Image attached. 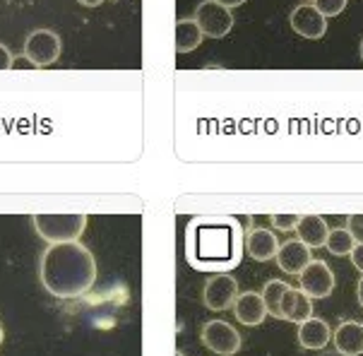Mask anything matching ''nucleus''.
I'll list each match as a JSON object with an SVG mask.
<instances>
[{"label":"nucleus","instance_id":"obj_12","mask_svg":"<svg viewBox=\"0 0 363 356\" xmlns=\"http://www.w3.org/2000/svg\"><path fill=\"white\" fill-rule=\"evenodd\" d=\"M279 308H281V318H284V321L296 323V325L308 321V318L313 316L311 296L303 289H296V287H289V289L284 291Z\"/></svg>","mask_w":363,"mask_h":356},{"label":"nucleus","instance_id":"obj_22","mask_svg":"<svg viewBox=\"0 0 363 356\" xmlns=\"http://www.w3.org/2000/svg\"><path fill=\"white\" fill-rule=\"evenodd\" d=\"M347 229L352 231L356 243H363V214H349V217H347Z\"/></svg>","mask_w":363,"mask_h":356},{"label":"nucleus","instance_id":"obj_24","mask_svg":"<svg viewBox=\"0 0 363 356\" xmlns=\"http://www.w3.org/2000/svg\"><path fill=\"white\" fill-rule=\"evenodd\" d=\"M349 255H352L354 267L363 274V243H356V245H354V250H352Z\"/></svg>","mask_w":363,"mask_h":356},{"label":"nucleus","instance_id":"obj_17","mask_svg":"<svg viewBox=\"0 0 363 356\" xmlns=\"http://www.w3.org/2000/svg\"><path fill=\"white\" fill-rule=\"evenodd\" d=\"M202 39H205V34H202L200 24L193 20H188V17H181V20L176 22V53H190L195 51Z\"/></svg>","mask_w":363,"mask_h":356},{"label":"nucleus","instance_id":"obj_16","mask_svg":"<svg viewBox=\"0 0 363 356\" xmlns=\"http://www.w3.org/2000/svg\"><path fill=\"white\" fill-rule=\"evenodd\" d=\"M330 328L325 321H320V318H308V321H303L298 325V345L303 349H311V352H320V349L328 347L330 342Z\"/></svg>","mask_w":363,"mask_h":356},{"label":"nucleus","instance_id":"obj_32","mask_svg":"<svg viewBox=\"0 0 363 356\" xmlns=\"http://www.w3.org/2000/svg\"><path fill=\"white\" fill-rule=\"evenodd\" d=\"M176 356H183V354H181V352H178V354H176Z\"/></svg>","mask_w":363,"mask_h":356},{"label":"nucleus","instance_id":"obj_5","mask_svg":"<svg viewBox=\"0 0 363 356\" xmlns=\"http://www.w3.org/2000/svg\"><path fill=\"white\" fill-rule=\"evenodd\" d=\"M195 22L200 24L202 34L207 39H221L233 29L231 8H224L217 0H202L195 8Z\"/></svg>","mask_w":363,"mask_h":356},{"label":"nucleus","instance_id":"obj_18","mask_svg":"<svg viewBox=\"0 0 363 356\" xmlns=\"http://www.w3.org/2000/svg\"><path fill=\"white\" fill-rule=\"evenodd\" d=\"M289 289V284L286 282H281V279H269L267 284H264V289H262V301H264V306H267V316H272V318H281V296H284V291Z\"/></svg>","mask_w":363,"mask_h":356},{"label":"nucleus","instance_id":"obj_14","mask_svg":"<svg viewBox=\"0 0 363 356\" xmlns=\"http://www.w3.org/2000/svg\"><path fill=\"white\" fill-rule=\"evenodd\" d=\"M296 234L298 241H303L308 248H325V241H328L330 226L320 214H303L296 224Z\"/></svg>","mask_w":363,"mask_h":356},{"label":"nucleus","instance_id":"obj_13","mask_svg":"<svg viewBox=\"0 0 363 356\" xmlns=\"http://www.w3.org/2000/svg\"><path fill=\"white\" fill-rule=\"evenodd\" d=\"M245 250L248 255L257 262H267L272 260L279 250V241H277L274 231L269 229H250L245 236Z\"/></svg>","mask_w":363,"mask_h":356},{"label":"nucleus","instance_id":"obj_2","mask_svg":"<svg viewBox=\"0 0 363 356\" xmlns=\"http://www.w3.org/2000/svg\"><path fill=\"white\" fill-rule=\"evenodd\" d=\"M238 229L233 222L221 224H202L193 222L188 231V257L195 267H233L238 260Z\"/></svg>","mask_w":363,"mask_h":356},{"label":"nucleus","instance_id":"obj_15","mask_svg":"<svg viewBox=\"0 0 363 356\" xmlns=\"http://www.w3.org/2000/svg\"><path fill=\"white\" fill-rule=\"evenodd\" d=\"M335 347L344 356H361L363 354V325L356 321H344L335 330Z\"/></svg>","mask_w":363,"mask_h":356},{"label":"nucleus","instance_id":"obj_1","mask_svg":"<svg viewBox=\"0 0 363 356\" xmlns=\"http://www.w3.org/2000/svg\"><path fill=\"white\" fill-rule=\"evenodd\" d=\"M41 284L55 299H79L96 282V260L79 241L51 243L41 255Z\"/></svg>","mask_w":363,"mask_h":356},{"label":"nucleus","instance_id":"obj_29","mask_svg":"<svg viewBox=\"0 0 363 356\" xmlns=\"http://www.w3.org/2000/svg\"><path fill=\"white\" fill-rule=\"evenodd\" d=\"M359 53H361V60H363V39H361V44H359Z\"/></svg>","mask_w":363,"mask_h":356},{"label":"nucleus","instance_id":"obj_26","mask_svg":"<svg viewBox=\"0 0 363 356\" xmlns=\"http://www.w3.org/2000/svg\"><path fill=\"white\" fill-rule=\"evenodd\" d=\"M79 5H84V8H99L101 3H106V0H77Z\"/></svg>","mask_w":363,"mask_h":356},{"label":"nucleus","instance_id":"obj_8","mask_svg":"<svg viewBox=\"0 0 363 356\" xmlns=\"http://www.w3.org/2000/svg\"><path fill=\"white\" fill-rule=\"evenodd\" d=\"M238 299V282L231 274H214L202 289V301L209 311H229Z\"/></svg>","mask_w":363,"mask_h":356},{"label":"nucleus","instance_id":"obj_27","mask_svg":"<svg viewBox=\"0 0 363 356\" xmlns=\"http://www.w3.org/2000/svg\"><path fill=\"white\" fill-rule=\"evenodd\" d=\"M356 299H359V304L363 308V277L359 279V284H356Z\"/></svg>","mask_w":363,"mask_h":356},{"label":"nucleus","instance_id":"obj_4","mask_svg":"<svg viewBox=\"0 0 363 356\" xmlns=\"http://www.w3.org/2000/svg\"><path fill=\"white\" fill-rule=\"evenodd\" d=\"M60 36L51 29H34L24 41L22 56L34 67H48L60 58Z\"/></svg>","mask_w":363,"mask_h":356},{"label":"nucleus","instance_id":"obj_3","mask_svg":"<svg viewBox=\"0 0 363 356\" xmlns=\"http://www.w3.org/2000/svg\"><path fill=\"white\" fill-rule=\"evenodd\" d=\"M87 214H34L36 234L46 243H65L77 241L87 229Z\"/></svg>","mask_w":363,"mask_h":356},{"label":"nucleus","instance_id":"obj_30","mask_svg":"<svg viewBox=\"0 0 363 356\" xmlns=\"http://www.w3.org/2000/svg\"><path fill=\"white\" fill-rule=\"evenodd\" d=\"M325 356H344V354H340V352H332V354H325Z\"/></svg>","mask_w":363,"mask_h":356},{"label":"nucleus","instance_id":"obj_21","mask_svg":"<svg viewBox=\"0 0 363 356\" xmlns=\"http://www.w3.org/2000/svg\"><path fill=\"white\" fill-rule=\"evenodd\" d=\"M298 219H301L298 214H272L269 222H272L274 229H279V231H294L298 224Z\"/></svg>","mask_w":363,"mask_h":356},{"label":"nucleus","instance_id":"obj_9","mask_svg":"<svg viewBox=\"0 0 363 356\" xmlns=\"http://www.w3.org/2000/svg\"><path fill=\"white\" fill-rule=\"evenodd\" d=\"M289 24H291V29L298 36L311 39V41L323 39V36L328 34V17H325L313 3H303V5H298V8H294L291 15H289Z\"/></svg>","mask_w":363,"mask_h":356},{"label":"nucleus","instance_id":"obj_11","mask_svg":"<svg viewBox=\"0 0 363 356\" xmlns=\"http://www.w3.org/2000/svg\"><path fill=\"white\" fill-rule=\"evenodd\" d=\"M233 316H236V321L245 325V328H255V325L264 323V318H267V306H264V301H262V294H257V291L238 294L236 304H233Z\"/></svg>","mask_w":363,"mask_h":356},{"label":"nucleus","instance_id":"obj_7","mask_svg":"<svg viewBox=\"0 0 363 356\" xmlns=\"http://www.w3.org/2000/svg\"><path fill=\"white\" fill-rule=\"evenodd\" d=\"M298 284L311 299H328L335 291V272L325 260H311L298 272Z\"/></svg>","mask_w":363,"mask_h":356},{"label":"nucleus","instance_id":"obj_19","mask_svg":"<svg viewBox=\"0 0 363 356\" xmlns=\"http://www.w3.org/2000/svg\"><path fill=\"white\" fill-rule=\"evenodd\" d=\"M356 245V238L352 236L349 229H330L328 241H325V248L330 250L332 255H349Z\"/></svg>","mask_w":363,"mask_h":356},{"label":"nucleus","instance_id":"obj_25","mask_svg":"<svg viewBox=\"0 0 363 356\" xmlns=\"http://www.w3.org/2000/svg\"><path fill=\"white\" fill-rule=\"evenodd\" d=\"M217 3H221L224 8H241V5L248 3V0H217Z\"/></svg>","mask_w":363,"mask_h":356},{"label":"nucleus","instance_id":"obj_23","mask_svg":"<svg viewBox=\"0 0 363 356\" xmlns=\"http://www.w3.org/2000/svg\"><path fill=\"white\" fill-rule=\"evenodd\" d=\"M15 67V56L10 53V48L5 44H0V70H10Z\"/></svg>","mask_w":363,"mask_h":356},{"label":"nucleus","instance_id":"obj_10","mask_svg":"<svg viewBox=\"0 0 363 356\" xmlns=\"http://www.w3.org/2000/svg\"><path fill=\"white\" fill-rule=\"evenodd\" d=\"M277 265H279L281 272L286 274H298L308 262L313 260L311 248L298 238H291V241L279 243V250H277Z\"/></svg>","mask_w":363,"mask_h":356},{"label":"nucleus","instance_id":"obj_31","mask_svg":"<svg viewBox=\"0 0 363 356\" xmlns=\"http://www.w3.org/2000/svg\"><path fill=\"white\" fill-rule=\"evenodd\" d=\"M303 3H313V0H303Z\"/></svg>","mask_w":363,"mask_h":356},{"label":"nucleus","instance_id":"obj_6","mask_svg":"<svg viewBox=\"0 0 363 356\" xmlns=\"http://www.w3.org/2000/svg\"><path fill=\"white\" fill-rule=\"evenodd\" d=\"M200 340L202 345H205L209 352L219 354V356H233L241 352V335L236 333V328L224 321H209L205 323V328H202L200 333Z\"/></svg>","mask_w":363,"mask_h":356},{"label":"nucleus","instance_id":"obj_20","mask_svg":"<svg viewBox=\"0 0 363 356\" xmlns=\"http://www.w3.org/2000/svg\"><path fill=\"white\" fill-rule=\"evenodd\" d=\"M313 5H315L325 17H337L347 8V0H313Z\"/></svg>","mask_w":363,"mask_h":356},{"label":"nucleus","instance_id":"obj_28","mask_svg":"<svg viewBox=\"0 0 363 356\" xmlns=\"http://www.w3.org/2000/svg\"><path fill=\"white\" fill-rule=\"evenodd\" d=\"M3 337H5V333H3V325H0V345H3Z\"/></svg>","mask_w":363,"mask_h":356}]
</instances>
